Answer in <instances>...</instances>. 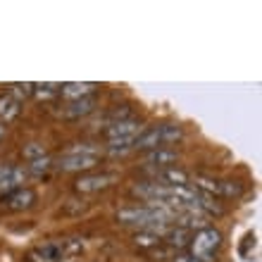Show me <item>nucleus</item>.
I'll return each mask as SVG.
<instances>
[{
  "label": "nucleus",
  "mask_w": 262,
  "mask_h": 262,
  "mask_svg": "<svg viewBox=\"0 0 262 262\" xmlns=\"http://www.w3.org/2000/svg\"><path fill=\"white\" fill-rule=\"evenodd\" d=\"M96 83L91 81H69V83H60V96L67 98L69 103L72 100H81V98H91L96 93Z\"/></svg>",
  "instance_id": "8"
},
{
  "label": "nucleus",
  "mask_w": 262,
  "mask_h": 262,
  "mask_svg": "<svg viewBox=\"0 0 262 262\" xmlns=\"http://www.w3.org/2000/svg\"><path fill=\"white\" fill-rule=\"evenodd\" d=\"M222 241H224V236H222L220 229H200L191 236V255L198 262H214V250L222 248Z\"/></svg>",
  "instance_id": "2"
},
{
  "label": "nucleus",
  "mask_w": 262,
  "mask_h": 262,
  "mask_svg": "<svg viewBox=\"0 0 262 262\" xmlns=\"http://www.w3.org/2000/svg\"><path fill=\"white\" fill-rule=\"evenodd\" d=\"M34 96H36V98H53V96H60V83H53V81L36 83V86H34Z\"/></svg>",
  "instance_id": "19"
},
{
  "label": "nucleus",
  "mask_w": 262,
  "mask_h": 262,
  "mask_svg": "<svg viewBox=\"0 0 262 262\" xmlns=\"http://www.w3.org/2000/svg\"><path fill=\"white\" fill-rule=\"evenodd\" d=\"M115 181H117V174H89V177L76 179L74 188L79 193H96V191H103V188H110Z\"/></svg>",
  "instance_id": "6"
},
{
  "label": "nucleus",
  "mask_w": 262,
  "mask_h": 262,
  "mask_svg": "<svg viewBox=\"0 0 262 262\" xmlns=\"http://www.w3.org/2000/svg\"><path fill=\"white\" fill-rule=\"evenodd\" d=\"M184 136L181 126L177 124H158L148 126L134 138V150H155V148H165L167 143H177Z\"/></svg>",
  "instance_id": "1"
},
{
  "label": "nucleus",
  "mask_w": 262,
  "mask_h": 262,
  "mask_svg": "<svg viewBox=\"0 0 262 262\" xmlns=\"http://www.w3.org/2000/svg\"><path fill=\"white\" fill-rule=\"evenodd\" d=\"M67 155H96V158H100V145H93V143H74L69 145Z\"/></svg>",
  "instance_id": "18"
},
{
  "label": "nucleus",
  "mask_w": 262,
  "mask_h": 262,
  "mask_svg": "<svg viewBox=\"0 0 262 262\" xmlns=\"http://www.w3.org/2000/svg\"><path fill=\"white\" fill-rule=\"evenodd\" d=\"M5 136V124H0V138Z\"/></svg>",
  "instance_id": "23"
},
{
  "label": "nucleus",
  "mask_w": 262,
  "mask_h": 262,
  "mask_svg": "<svg viewBox=\"0 0 262 262\" xmlns=\"http://www.w3.org/2000/svg\"><path fill=\"white\" fill-rule=\"evenodd\" d=\"M105 150L110 155H126V152L134 150V141H107Z\"/></svg>",
  "instance_id": "20"
},
{
  "label": "nucleus",
  "mask_w": 262,
  "mask_h": 262,
  "mask_svg": "<svg viewBox=\"0 0 262 262\" xmlns=\"http://www.w3.org/2000/svg\"><path fill=\"white\" fill-rule=\"evenodd\" d=\"M179 160V152L174 148H155V150H148L145 152V162L152 165L155 169H165V167H174V162Z\"/></svg>",
  "instance_id": "9"
},
{
  "label": "nucleus",
  "mask_w": 262,
  "mask_h": 262,
  "mask_svg": "<svg viewBox=\"0 0 262 262\" xmlns=\"http://www.w3.org/2000/svg\"><path fill=\"white\" fill-rule=\"evenodd\" d=\"M93 110H96V100H93V98H81V100H72V103L64 107V117L79 119V117L91 115Z\"/></svg>",
  "instance_id": "12"
},
{
  "label": "nucleus",
  "mask_w": 262,
  "mask_h": 262,
  "mask_svg": "<svg viewBox=\"0 0 262 262\" xmlns=\"http://www.w3.org/2000/svg\"><path fill=\"white\" fill-rule=\"evenodd\" d=\"M143 131V124L138 122V119H117V122H112L107 129H105V136L107 141H134Z\"/></svg>",
  "instance_id": "5"
},
{
  "label": "nucleus",
  "mask_w": 262,
  "mask_h": 262,
  "mask_svg": "<svg viewBox=\"0 0 262 262\" xmlns=\"http://www.w3.org/2000/svg\"><path fill=\"white\" fill-rule=\"evenodd\" d=\"M34 203H36V191L34 188H27V186L7 193V198H5V205L10 207V210H29Z\"/></svg>",
  "instance_id": "10"
},
{
  "label": "nucleus",
  "mask_w": 262,
  "mask_h": 262,
  "mask_svg": "<svg viewBox=\"0 0 262 262\" xmlns=\"http://www.w3.org/2000/svg\"><path fill=\"white\" fill-rule=\"evenodd\" d=\"M21 155L31 162V160L43 158V155H46V148H43L41 143H29V145H24V148H21Z\"/></svg>",
  "instance_id": "21"
},
{
  "label": "nucleus",
  "mask_w": 262,
  "mask_h": 262,
  "mask_svg": "<svg viewBox=\"0 0 262 262\" xmlns=\"http://www.w3.org/2000/svg\"><path fill=\"white\" fill-rule=\"evenodd\" d=\"M50 169H53V160L48 158V155H43V158H38V160H31L27 165V174L31 177H41V174H48Z\"/></svg>",
  "instance_id": "16"
},
{
  "label": "nucleus",
  "mask_w": 262,
  "mask_h": 262,
  "mask_svg": "<svg viewBox=\"0 0 262 262\" xmlns=\"http://www.w3.org/2000/svg\"><path fill=\"white\" fill-rule=\"evenodd\" d=\"M174 262H198V260H195V257L191 255V253H181V255L174 257Z\"/></svg>",
  "instance_id": "22"
},
{
  "label": "nucleus",
  "mask_w": 262,
  "mask_h": 262,
  "mask_svg": "<svg viewBox=\"0 0 262 262\" xmlns=\"http://www.w3.org/2000/svg\"><path fill=\"white\" fill-rule=\"evenodd\" d=\"M64 255V248L62 246H57V243H46L41 248H36L29 260L31 262H60V257Z\"/></svg>",
  "instance_id": "11"
},
{
  "label": "nucleus",
  "mask_w": 262,
  "mask_h": 262,
  "mask_svg": "<svg viewBox=\"0 0 262 262\" xmlns=\"http://www.w3.org/2000/svg\"><path fill=\"white\" fill-rule=\"evenodd\" d=\"M96 155H67L62 152L57 160H53V169H60V172H86V169H93L98 165Z\"/></svg>",
  "instance_id": "4"
},
{
  "label": "nucleus",
  "mask_w": 262,
  "mask_h": 262,
  "mask_svg": "<svg viewBox=\"0 0 262 262\" xmlns=\"http://www.w3.org/2000/svg\"><path fill=\"white\" fill-rule=\"evenodd\" d=\"M29 174L21 165H0V193H12L27 184Z\"/></svg>",
  "instance_id": "3"
},
{
  "label": "nucleus",
  "mask_w": 262,
  "mask_h": 262,
  "mask_svg": "<svg viewBox=\"0 0 262 262\" xmlns=\"http://www.w3.org/2000/svg\"><path fill=\"white\" fill-rule=\"evenodd\" d=\"M191 231H186V229L181 227H169L165 231V241L169 243V246H177V248H186V246H191Z\"/></svg>",
  "instance_id": "14"
},
{
  "label": "nucleus",
  "mask_w": 262,
  "mask_h": 262,
  "mask_svg": "<svg viewBox=\"0 0 262 262\" xmlns=\"http://www.w3.org/2000/svg\"><path fill=\"white\" fill-rule=\"evenodd\" d=\"M162 181V186H188L191 184V174L181 167H165V169H155V181Z\"/></svg>",
  "instance_id": "7"
},
{
  "label": "nucleus",
  "mask_w": 262,
  "mask_h": 262,
  "mask_svg": "<svg viewBox=\"0 0 262 262\" xmlns=\"http://www.w3.org/2000/svg\"><path fill=\"white\" fill-rule=\"evenodd\" d=\"M34 86L36 83H31V81L12 83V86H10V96H12L17 103H21V100H27V98L34 96Z\"/></svg>",
  "instance_id": "17"
},
{
  "label": "nucleus",
  "mask_w": 262,
  "mask_h": 262,
  "mask_svg": "<svg viewBox=\"0 0 262 262\" xmlns=\"http://www.w3.org/2000/svg\"><path fill=\"white\" fill-rule=\"evenodd\" d=\"M21 103H17L10 93H3L0 96V124H7V122H12L17 115H19V107Z\"/></svg>",
  "instance_id": "13"
},
{
  "label": "nucleus",
  "mask_w": 262,
  "mask_h": 262,
  "mask_svg": "<svg viewBox=\"0 0 262 262\" xmlns=\"http://www.w3.org/2000/svg\"><path fill=\"white\" fill-rule=\"evenodd\" d=\"M160 241L162 238L150 229H141L138 234H134V246H138V248H155V246H160Z\"/></svg>",
  "instance_id": "15"
}]
</instances>
